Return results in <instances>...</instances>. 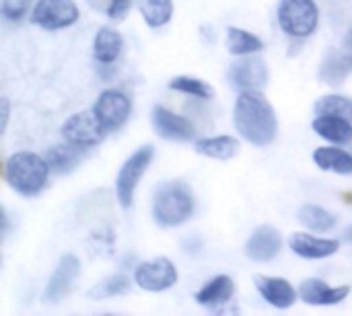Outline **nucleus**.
<instances>
[{
    "label": "nucleus",
    "mask_w": 352,
    "mask_h": 316,
    "mask_svg": "<svg viewBox=\"0 0 352 316\" xmlns=\"http://www.w3.org/2000/svg\"><path fill=\"white\" fill-rule=\"evenodd\" d=\"M233 119L237 132L254 146H268L276 138V113L258 90H243L237 97Z\"/></svg>",
    "instance_id": "1"
},
{
    "label": "nucleus",
    "mask_w": 352,
    "mask_h": 316,
    "mask_svg": "<svg viewBox=\"0 0 352 316\" xmlns=\"http://www.w3.org/2000/svg\"><path fill=\"white\" fill-rule=\"evenodd\" d=\"M175 282H177V269L165 257L144 261L134 269V284L144 292H165L173 288Z\"/></svg>",
    "instance_id": "9"
},
{
    "label": "nucleus",
    "mask_w": 352,
    "mask_h": 316,
    "mask_svg": "<svg viewBox=\"0 0 352 316\" xmlns=\"http://www.w3.org/2000/svg\"><path fill=\"white\" fill-rule=\"evenodd\" d=\"M124 49L122 35L111 27H101L93 41V56L99 64H113Z\"/></svg>",
    "instance_id": "19"
},
{
    "label": "nucleus",
    "mask_w": 352,
    "mask_h": 316,
    "mask_svg": "<svg viewBox=\"0 0 352 316\" xmlns=\"http://www.w3.org/2000/svg\"><path fill=\"white\" fill-rule=\"evenodd\" d=\"M235 292V284L229 276H219L214 280H210L198 294H196V302L202 306H217V304H225L227 300H231Z\"/></svg>",
    "instance_id": "23"
},
{
    "label": "nucleus",
    "mask_w": 352,
    "mask_h": 316,
    "mask_svg": "<svg viewBox=\"0 0 352 316\" xmlns=\"http://www.w3.org/2000/svg\"><path fill=\"white\" fill-rule=\"evenodd\" d=\"M311 127L320 138H324L330 144L344 146L352 142V123L349 119H342L336 115H318Z\"/></svg>",
    "instance_id": "18"
},
{
    "label": "nucleus",
    "mask_w": 352,
    "mask_h": 316,
    "mask_svg": "<svg viewBox=\"0 0 352 316\" xmlns=\"http://www.w3.org/2000/svg\"><path fill=\"white\" fill-rule=\"evenodd\" d=\"M318 115H336L352 123V99L344 95H326L316 103Z\"/></svg>",
    "instance_id": "28"
},
{
    "label": "nucleus",
    "mask_w": 352,
    "mask_h": 316,
    "mask_svg": "<svg viewBox=\"0 0 352 316\" xmlns=\"http://www.w3.org/2000/svg\"><path fill=\"white\" fill-rule=\"evenodd\" d=\"M60 132L64 142H70L80 148H93L103 142L107 130L103 127V123L97 119L93 111H80L70 115Z\"/></svg>",
    "instance_id": "6"
},
{
    "label": "nucleus",
    "mask_w": 352,
    "mask_h": 316,
    "mask_svg": "<svg viewBox=\"0 0 352 316\" xmlns=\"http://www.w3.org/2000/svg\"><path fill=\"white\" fill-rule=\"evenodd\" d=\"M155 156V148L148 146H140L136 152H132V156L122 165L118 179H116V193H118V202L124 210H128L134 202V193L136 187L142 179V175L146 173V169L151 167Z\"/></svg>",
    "instance_id": "5"
},
{
    "label": "nucleus",
    "mask_w": 352,
    "mask_h": 316,
    "mask_svg": "<svg viewBox=\"0 0 352 316\" xmlns=\"http://www.w3.org/2000/svg\"><path fill=\"white\" fill-rule=\"evenodd\" d=\"M93 113L97 115V119L103 123L107 132H113V130H120L128 121L132 113V101L128 99L126 93L109 88L97 97L93 105Z\"/></svg>",
    "instance_id": "8"
},
{
    "label": "nucleus",
    "mask_w": 352,
    "mask_h": 316,
    "mask_svg": "<svg viewBox=\"0 0 352 316\" xmlns=\"http://www.w3.org/2000/svg\"><path fill=\"white\" fill-rule=\"evenodd\" d=\"M276 16L280 29L287 35L303 39L316 33L320 23V8L316 0H280Z\"/></svg>",
    "instance_id": "4"
},
{
    "label": "nucleus",
    "mask_w": 352,
    "mask_h": 316,
    "mask_svg": "<svg viewBox=\"0 0 352 316\" xmlns=\"http://www.w3.org/2000/svg\"><path fill=\"white\" fill-rule=\"evenodd\" d=\"M153 125L161 138L173 140V142H190L196 136V130L190 119H186L161 105H157L153 109Z\"/></svg>",
    "instance_id": "11"
},
{
    "label": "nucleus",
    "mask_w": 352,
    "mask_h": 316,
    "mask_svg": "<svg viewBox=\"0 0 352 316\" xmlns=\"http://www.w3.org/2000/svg\"><path fill=\"white\" fill-rule=\"evenodd\" d=\"M196 152L214 160H231L239 154V142L231 136H214V138H202L194 144Z\"/></svg>",
    "instance_id": "21"
},
{
    "label": "nucleus",
    "mask_w": 352,
    "mask_h": 316,
    "mask_svg": "<svg viewBox=\"0 0 352 316\" xmlns=\"http://www.w3.org/2000/svg\"><path fill=\"white\" fill-rule=\"evenodd\" d=\"M256 288L260 292V296L272 304L274 308H291L297 300V292L295 288L283 280V278H268V276H256Z\"/></svg>",
    "instance_id": "16"
},
{
    "label": "nucleus",
    "mask_w": 352,
    "mask_h": 316,
    "mask_svg": "<svg viewBox=\"0 0 352 316\" xmlns=\"http://www.w3.org/2000/svg\"><path fill=\"white\" fill-rule=\"evenodd\" d=\"M268 78H270L268 64L260 56H254V53L241 56V60H237L229 68V80L241 93L264 88L268 84Z\"/></svg>",
    "instance_id": "10"
},
{
    "label": "nucleus",
    "mask_w": 352,
    "mask_h": 316,
    "mask_svg": "<svg viewBox=\"0 0 352 316\" xmlns=\"http://www.w3.org/2000/svg\"><path fill=\"white\" fill-rule=\"evenodd\" d=\"M344 241H346V243H352V226L344 232Z\"/></svg>",
    "instance_id": "34"
},
{
    "label": "nucleus",
    "mask_w": 352,
    "mask_h": 316,
    "mask_svg": "<svg viewBox=\"0 0 352 316\" xmlns=\"http://www.w3.org/2000/svg\"><path fill=\"white\" fill-rule=\"evenodd\" d=\"M0 132L4 134L6 132V125H8V113H10V103H8V99H2L0 101Z\"/></svg>",
    "instance_id": "32"
},
{
    "label": "nucleus",
    "mask_w": 352,
    "mask_h": 316,
    "mask_svg": "<svg viewBox=\"0 0 352 316\" xmlns=\"http://www.w3.org/2000/svg\"><path fill=\"white\" fill-rule=\"evenodd\" d=\"M352 70L351 62L346 60L344 51H338V49H330L320 66V78L330 84V86H342L349 72Z\"/></svg>",
    "instance_id": "22"
},
{
    "label": "nucleus",
    "mask_w": 352,
    "mask_h": 316,
    "mask_svg": "<svg viewBox=\"0 0 352 316\" xmlns=\"http://www.w3.org/2000/svg\"><path fill=\"white\" fill-rule=\"evenodd\" d=\"M80 274V261L74 255H64L54 271V276L50 278L47 286H45V300L47 302H58L74 284V280Z\"/></svg>",
    "instance_id": "13"
},
{
    "label": "nucleus",
    "mask_w": 352,
    "mask_h": 316,
    "mask_svg": "<svg viewBox=\"0 0 352 316\" xmlns=\"http://www.w3.org/2000/svg\"><path fill=\"white\" fill-rule=\"evenodd\" d=\"M52 169L45 160V156H39L29 150L14 152L8 156L4 165V179L6 183L23 197H33L37 195L50 177Z\"/></svg>",
    "instance_id": "2"
},
{
    "label": "nucleus",
    "mask_w": 352,
    "mask_h": 316,
    "mask_svg": "<svg viewBox=\"0 0 352 316\" xmlns=\"http://www.w3.org/2000/svg\"><path fill=\"white\" fill-rule=\"evenodd\" d=\"M314 162L322 171L338 173V175H352V152H346L336 146H322L314 152Z\"/></svg>",
    "instance_id": "20"
},
{
    "label": "nucleus",
    "mask_w": 352,
    "mask_h": 316,
    "mask_svg": "<svg viewBox=\"0 0 352 316\" xmlns=\"http://www.w3.org/2000/svg\"><path fill=\"white\" fill-rule=\"evenodd\" d=\"M299 222L314 232H328L336 226V216L322 206L307 204L299 210Z\"/></svg>",
    "instance_id": "26"
},
{
    "label": "nucleus",
    "mask_w": 352,
    "mask_h": 316,
    "mask_svg": "<svg viewBox=\"0 0 352 316\" xmlns=\"http://www.w3.org/2000/svg\"><path fill=\"white\" fill-rule=\"evenodd\" d=\"M289 247L295 255L303 259H326V257H332L340 249V243L334 239H318L311 234L295 232L289 239Z\"/></svg>",
    "instance_id": "15"
},
{
    "label": "nucleus",
    "mask_w": 352,
    "mask_h": 316,
    "mask_svg": "<svg viewBox=\"0 0 352 316\" xmlns=\"http://www.w3.org/2000/svg\"><path fill=\"white\" fill-rule=\"evenodd\" d=\"M196 202L186 181H169L159 185L153 199V218L163 228H175L188 222L194 214Z\"/></svg>",
    "instance_id": "3"
},
{
    "label": "nucleus",
    "mask_w": 352,
    "mask_h": 316,
    "mask_svg": "<svg viewBox=\"0 0 352 316\" xmlns=\"http://www.w3.org/2000/svg\"><path fill=\"white\" fill-rule=\"evenodd\" d=\"M132 290V282L122 276V274H116V276H109L105 278L103 282H99L91 292L89 296L93 300H103V298H113V296H124Z\"/></svg>",
    "instance_id": "27"
},
{
    "label": "nucleus",
    "mask_w": 352,
    "mask_h": 316,
    "mask_svg": "<svg viewBox=\"0 0 352 316\" xmlns=\"http://www.w3.org/2000/svg\"><path fill=\"white\" fill-rule=\"evenodd\" d=\"M82 158H85V148L74 146L70 142L56 144L45 150V160H47L52 173H56V175H66V173L74 171L82 162Z\"/></svg>",
    "instance_id": "17"
},
{
    "label": "nucleus",
    "mask_w": 352,
    "mask_h": 316,
    "mask_svg": "<svg viewBox=\"0 0 352 316\" xmlns=\"http://www.w3.org/2000/svg\"><path fill=\"white\" fill-rule=\"evenodd\" d=\"M169 88L177 90V93H186V95L198 97V99H212L214 97V88L206 80L192 78V76H177V78H173L169 82Z\"/></svg>",
    "instance_id": "29"
},
{
    "label": "nucleus",
    "mask_w": 352,
    "mask_h": 316,
    "mask_svg": "<svg viewBox=\"0 0 352 316\" xmlns=\"http://www.w3.org/2000/svg\"><path fill=\"white\" fill-rule=\"evenodd\" d=\"M29 6H31V0H2L0 14H2L4 21L19 23L29 12Z\"/></svg>",
    "instance_id": "30"
},
{
    "label": "nucleus",
    "mask_w": 352,
    "mask_h": 316,
    "mask_svg": "<svg viewBox=\"0 0 352 316\" xmlns=\"http://www.w3.org/2000/svg\"><path fill=\"white\" fill-rule=\"evenodd\" d=\"M280 247H283L280 232L274 226H260L245 243V255L256 263H266L280 253Z\"/></svg>",
    "instance_id": "12"
},
{
    "label": "nucleus",
    "mask_w": 352,
    "mask_h": 316,
    "mask_svg": "<svg viewBox=\"0 0 352 316\" xmlns=\"http://www.w3.org/2000/svg\"><path fill=\"white\" fill-rule=\"evenodd\" d=\"M227 45H229V51L233 56H250V53H258L264 49V41L245 31V29H237V27H231L229 33H227Z\"/></svg>",
    "instance_id": "25"
},
{
    "label": "nucleus",
    "mask_w": 352,
    "mask_h": 316,
    "mask_svg": "<svg viewBox=\"0 0 352 316\" xmlns=\"http://www.w3.org/2000/svg\"><path fill=\"white\" fill-rule=\"evenodd\" d=\"M31 21L45 31L66 29L78 21V6L74 0H37Z\"/></svg>",
    "instance_id": "7"
},
{
    "label": "nucleus",
    "mask_w": 352,
    "mask_h": 316,
    "mask_svg": "<svg viewBox=\"0 0 352 316\" xmlns=\"http://www.w3.org/2000/svg\"><path fill=\"white\" fill-rule=\"evenodd\" d=\"M342 51H344V56H346V60L351 62L352 66V31L346 35V39H344V45H342Z\"/></svg>",
    "instance_id": "33"
},
{
    "label": "nucleus",
    "mask_w": 352,
    "mask_h": 316,
    "mask_svg": "<svg viewBox=\"0 0 352 316\" xmlns=\"http://www.w3.org/2000/svg\"><path fill=\"white\" fill-rule=\"evenodd\" d=\"M130 6H132V0H109L105 12H107L109 19L122 21V19H126V14L130 12Z\"/></svg>",
    "instance_id": "31"
},
{
    "label": "nucleus",
    "mask_w": 352,
    "mask_h": 316,
    "mask_svg": "<svg viewBox=\"0 0 352 316\" xmlns=\"http://www.w3.org/2000/svg\"><path fill=\"white\" fill-rule=\"evenodd\" d=\"M136 6L144 23L153 29L167 25L173 14V0H136Z\"/></svg>",
    "instance_id": "24"
},
{
    "label": "nucleus",
    "mask_w": 352,
    "mask_h": 316,
    "mask_svg": "<svg viewBox=\"0 0 352 316\" xmlns=\"http://www.w3.org/2000/svg\"><path fill=\"white\" fill-rule=\"evenodd\" d=\"M349 294H351L349 286L330 288L322 280H305L299 288L301 300L311 306H334V304H340L342 300H346Z\"/></svg>",
    "instance_id": "14"
}]
</instances>
